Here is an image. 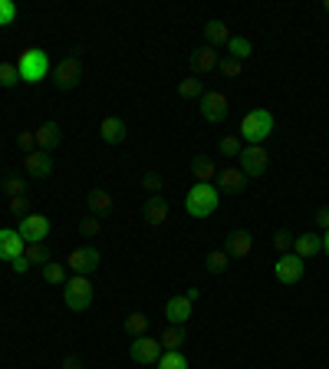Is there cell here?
Returning <instances> with one entry per match:
<instances>
[{
  "label": "cell",
  "mask_w": 329,
  "mask_h": 369,
  "mask_svg": "<svg viewBox=\"0 0 329 369\" xmlns=\"http://www.w3.org/2000/svg\"><path fill=\"white\" fill-rule=\"evenodd\" d=\"M142 218H145V224H152V228L164 224V221H168V202H164L162 195H152V198L145 202V208H142Z\"/></svg>",
  "instance_id": "44dd1931"
},
{
  "label": "cell",
  "mask_w": 329,
  "mask_h": 369,
  "mask_svg": "<svg viewBox=\"0 0 329 369\" xmlns=\"http://www.w3.org/2000/svg\"><path fill=\"white\" fill-rule=\"evenodd\" d=\"M142 185H145V188L152 191V195H158V191L164 188V179L158 175V172H145V179H142Z\"/></svg>",
  "instance_id": "60d3db41"
},
{
  "label": "cell",
  "mask_w": 329,
  "mask_h": 369,
  "mask_svg": "<svg viewBox=\"0 0 329 369\" xmlns=\"http://www.w3.org/2000/svg\"><path fill=\"white\" fill-rule=\"evenodd\" d=\"M17 83H20L17 63H7V60H3V63H0V86H3V90H13Z\"/></svg>",
  "instance_id": "1f68e13d"
},
{
  "label": "cell",
  "mask_w": 329,
  "mask_h": 369,
  "mask_svg": "<svg viewBox=\"0 0 329 369\" xmlns=\"http://www.w3.org/2000/svg\"><path fill=\"white\" fill-rule=\"evenodd\" d=\"M24 172H26V175H33V179H50V175H53L50 152H40V149L26 152L24 155Z\"/></svg>",
  "instance_id": "7c38bea8"
},
{
  "label": "cell",
  "mask_w": 329,
  "mask_h": 369,
  "mask_svg": "<svg viewBox=\"0 0 329 369\" xmlns=\"http://www.w3.org/2000/svg\"><path fill=\"white\" fill-rule=\"evenodd\" d=\"M323 251V234L319 231H306V234H296V241H293V254L296 257H317Z\"/></svg>",
  "instance_id": "e0dca14e"
},
{
  "label": "cell",
  "mask_w": 329,
  "mask_h": 369,
  "mask_svg": "<svg viewBox=\"0 0 329 369\" xmlns=\"http://www.w3.org/2000/svg\"><path fill=\"white\" fill-rule=\"evenodd\" d=\"M224 251H228L230 254V261H234V257H247L253 251V238H251V231H230L228 234V247H224Z\"/></svg>",
  "instance_id": "7402d4cb"
},
{
  "label": "cell",
  "mask_w": 329,
  "mask_h": 369,
  "mask_svg": "<svg viewBox=\"0 0 329 369\" xmlns=\"http://www.w3.org/2000/svg\"><path fill=\"white\" fill-rule=\"evenodd\" d=\"M277 129V119L270 109L264 106H253L251 113L241 119V142H251V145H260V142L270 139V132Z\"/></svg>",
  "instance_id": "7a4b0ae2"
},
{
  "label": "cell",
  "mask_w": 329,
  "mask_h": 369,
  "mask_svg": "<svg viewBox=\"0 0 329 369\" xmlns=\"http://www.w3.org/2000/svg\"><path fill=\"white\" fill-rule=\"evenodd\" d=\"M20 149H26V152H33V145H37V132L33 129H26V132H20Z\"/></svg>",
  "instance_id": "b9f144b4"
},
{
  "label": "cell",
  "mask_w": 329,
  "mask_h": 369,
  "mask_svg": "<svg viewBox=\"0 0 329 369\" xmlns=\"http://www.w3.org/2000/svg\"><path fill=\"white\" fill-rule=\"evenodd\" d=\"M37 132V149L40 152H53L60 142H63V129H60V122H43L40 129H33Z\"/></svg>",
  "instance_id": "d6986e66"
},
{
  "label": "cell",
  "mask_w": 329,
  "mask_h": 369,
  "mask_svg": "<svg viewBox=\"0 0 329 369\" xmlns=\"http://www.w3.org/2000/svg\"><path fill=\"white\" fill-rule=\"evenodd\" d=\"M293 241H296V238H293L290 231H277V234H273V247H277L280 254H290V251H293Z\"/></svg>",
  "instance_id": "8d00e7d4"
},
{
  "label": "cell",
  "mask_w": 329,
  "mask_h": 369,
  "mask_svg": "<svg viewBox=\"0 0 329 369\" xmlns=\"http://www.w3.org/2000/svg\"><path fill=\"white\" fill-rule=\"evenodd\" d=\"M217 63H221V56H217L214 47H198V50H191V69L194 73H214Z\"/></svg>",
  "instance_id": "ac0fdd59"
},
{
  "label": "cell",
  "mask_w": 329,
  "mask_h": 369,
  "mask_svg": "<svg viewBox=\"0 0 329 369\" xmlns=\"http://www.w3.org/2000/svg\"><path fill=\"white\" fill-rule=\"evenodd\" d=\"M217 202H221V195H217L214 185H191V191L185 195V208H188L191 218H208L217 211Z\"/></svg>",
  "instance_id": "3957f363"
},
{
  "label": "cell",
  "mask_w": 329,
  "mask_h": 369,
  "mask_svg": "<svg viewBox=\"0 0 329 369\" xmlns=\"http://www.w3.org/2000/svg\"><path fill=\"white\" fill-rule=\"evenodd\" d=\"M7 211L17 218H26L30 215V202H26L24 195H20V198H7Z\"/></svg>",
  "instance_id": "ab89813d"
},
{
  "label": "cell",
  "mask_w": 329,
  "mask_h": 369,
  "mask_svg": "<svg viewBox=\"0 0 329 369\" xmlns=\"http://www.w3.org/2000/svg\"><path fill=\"white\" fill-rule=\"evenodd\" d=\"M63 369H86V366H83V359H79V356H66Z\"/></svg>",
  "instance_id": "f6af8a7d"
},
{
  "label": "cell",
  "mask_w": 329,
  "mask_h": 369,
  "mask_svg": "<svg viewBox=\"0 0 329 369\" xmlns=\"http://www.w3.org/2000/svg\"><path fill=\"white\" fill-rule=\"evenodd\" d=\"M217 185H221L224 195H241V191L247 188V175H244L237 165H230V168H224V172L217 175Z\"/></svg>",
  "instance_id": "ffe728a7"
},
{
  "label": "cell",
  "mask_w": 329,
  "mask_h": 369,
  "mask_svg": "<svg viewBox=\"0 0 329 369\" xmlns=\"http://www.w3.org/2000/svg\"><path fill=\"white\" fill-rule=\"evenodd\" d=\"M155 366H158V369H191L188 366V356H185L181 350H164L162 359H158Z\"/></svg>",
  "instance_id": "4316f807"
},
{
  "label": "cell",
  "mask_w": 329,
  "mask_h": 369,
  "mask_svg": "<svg viewBox=\"0 0 329 369\" xmlns=\"http://www.w3.org/2000/svg\"><path fill=\"white\" fill-rule=\"evenodd\" d=\"M86 208H89V215H96L102 221V218H109L115 211V202H112V195L106 188H92L86 195Z\"/></svg>",
  "instance_id": "9a60e30c"
},
{
  "label": "cell",
  "mask_w": 329,
  "mask_h": 369,
  "mask_svg": "<svg viewBox=\"0 0 329 369\" xmlns=\"http://www.w3.org/2000/svg\"><path fill=\"white\" fill-rule=\"evenodd\" d=\"M191 300L181 293V297H168V304H164V320L171 323V327H185L191 320Z\"/></svg>",
  "instance_id": "4fadbf2b"
},
{
  "label": "cell",
  "mask_w": 329,
  "mask_h": 369,
  "mask_svg": "<svg viewBox=\"0 0 329 369\" xmlns=\"http://www.w3.org/2000/svg\"><path fill=\"white\" fill-rule=\"evenodd\" d=\"M201 115L204 119H208V122H224V119H228V92H221V90H211V92H204L201 99Z\"/></svg>",
  "instance_id": "ba28073f"
},
{
  "label": "cell",
  "mask_w": 329,
  "mask_h": 369,
  "mask_svg": "<svg viewBox=\"0 0 329 369\" xmlns=\"http://www.w3.org/2000/svg\"><path fill=\"white\" fill-rule=\"evenodd\" d=\"M66 268L73 270L76 277H89L92 270L99 268V251L96 247H76V251H69V257H66Z\"/></svg>",
  "instance_id": "8fae6325"
},
{
  "label": "cell",
  "mask_w": 329,
  "mask_h": 369,
  "mask_svg": "<svg viewBox=\"0 0 329 369\" xmlns=\"http://www.w3.org/2000/svg\"><path fill=\"white\" fill-rule=\"evenodd\" d=\"M43 280H47V284H56V287H63L66 284V264H43Z\"/></svg>",
  "instance_id": "d6a6232c"
},
{
  "label": "cell",
  "mask_w": 329,
  "mask_h": 369,
  "mask_svg": "<svg viewBox=\"0 0 329 369\" xmlns=\"http://www.w3.org/2000/svg\"><path fill=\"white\" fill-rule=\"evenodd\" d=\"M241 152H244L241 136H224V139H221V155H224V158H241Z\"/></svg>",
  "instance_id": "4dcf8cb0"
},
{
  "label": "cell",
  "mask_w": 329,
  "mask_h": 369,
  "mask_svg": "<svg viewBox=\"0 0 329 369\" xmlns=\"http://www.w3.org/2000/svg\"><path fill=\"white\" fill-rule=\"evenodd\" d=\"M10 264H13V270H17V274H26V270H30V261H26L24 254L17 257V261H10Z\"/></svg>",
  "instance_id": "ee69618b"
},
{
  "label": "cell",
  "mask_w": 329,
  "mask_h": 369,
  "mask_svg": "<svg viewBox=\"0 0 329 369\" xmlns=\"http://www.w3.org/2000/svg\"><path fill=\"white\" fill-rule=\"evenodd\" d=\"M126 122L119 119V115H106L99 122V139L106 142V145H122L126 142Z\"/></svg>",
  "instance_id": "2e32d148"
},
{
  "label": "cell",
  "mask_w": 329,
  "mask_h": 369,
  "mask_svg": "<svg viewBox=\"0 0 329 369\" xmlns=\"http://www.w3.org/2000/svg\"><path fill=\"white\" fill-rule=\"evenodd\" d=\"M267 165H270V155H267L264 145H247L241 152V172L247 179H260L267 172Z\"/></svg>",
  "instance_id": "9c48e42d"
},
{
  "label": "cell",
  "mask_w": 329,
  "mask_h": 369,
  "mask_svg": "<svg viewBox=\"0 0 329 369\" xmlns=\"http://www.w3.org/2000/svg\"><path fill=\"white\" fill-rule=\"evenodd\" d=\"M53 83H56V90H76L79 79H83V63H79V56H63L60 63L53 66Z\"/></svg>",
  "instance_id": "5b68a950"
},
{
  "label": "cell",
  "mask_w": 329,
  "mask_h": 369,
  "mask_svg": "<svg viewBox=\"0 0 329 369\" xmlns=\"http://www.w3.org/2000/svg\"><path fill=\"white\" fill-rule=\"evenodd\" d=\"M24 191H26V181L20 179V175H10V179L3 181V195H7V198H20Z\"/></svg>",
  "instance_id": "d590c367"
},
{
  "label": "cell",
  "mask_w": 329,
  "mask_h": 369,
  "mask_svg": "<svg viewBox=\"0 0 329 369\" xmlns=\"http://www.w3.org/2000/svg\"><path fill=\"white\" fill-rule=\"evenodd\" d=\"M191 175L198 179V185H208V181L217 175L214 158H208V155H194V158H191Z\"/></svg>",
  "instance_id": "603a6c76"
},
{
  "label": "cell",
  "mask_w": 329,
  "mask_h": 369,
  "mask_svg": "<svg viewBox=\"0 0 329 369\" xmlns=\"http://www.w3.org/2000/svg\"><path fill=\"white\" fill-rule=\"evenodd\" d=\"M26 251V241L17 234V231H7V228H0V261H17V257Z\"/></svg>",
  "instance_id": "5bb4252c"
},
{
  "label": "cell",
  "mask_w": 329,
  "mask_h": 369,
  "mask_svg": "<svg viewBox=\"0 0 329 369\" xmlns=\"http://www.w3.org/2000/svg\"><path fill=\"white\" fill-rule=\"evenodd\" d=\"M17 20V3L13 0H0V26H10Z\"/></svg>",
  "instance_id": "f35d334b"
},
{
  "label": "cell",
  "mask_w": 329,
  "mask_h": 369,
  "mask_svg": "<svg viewBox=\"0 0 329 369\" xmlns=\"http://www.w3.org/2000/svg\"><path fill=\"white\" fill-rule=\"evenodd\" d=\"M185 297H188L191 304H194V300H198V297H201V290H198V287H191V290H188V293H185Z\"/></svg>",
  "instance_id": "bcb514c9"
},
{
  "label": "cell",
  "mask_w": 329,
  "mask_h": 369,
  "mask_svg": "<svg viewBox=\"0 0 329 369\" xmlns=\"http://www.w3.org/2000/svg\"><path fill=\"white\" fill-rule=\"evenodd\" d=\"M251 53H253V43L247 37H230L228 40V56H234V60H251Z\"/></svg>",
  "instance_id": "484cf974"
},
{
  "label": "cell",
  "mask_w": 329,
  "mask_h": 369,
  "mask_svg": "<svg viewBox=\"0 0 329 369\" xmlns=\"http://www.w3.org/2000/svg\"><path fill=\"white\" fill-rule=\"evenodd\" d=\"M128 356L142 363V366H155L158 359H162V343L152 340V336H135L132 346H128Z\"/></svg>",
  "instance_id": "30bf717a"
},
{
  "label": "cell",
  "mask_w": 329,
  "mask_h": 369,
  "mask_svg": "<svg viewBox=\"0 0 329 369\" xmlns=\"http://www.w3.org/2000/svg\"><path fill=\"white\" fill-rule=\"evenodd\" d=\"M323 254L329 257V231H323Z\"/></svg>",
  "instance_id": "7dc6e473"
},
{
  "label": "cell",
  "mask_w": 329,
  "mask_h": 369,
  "mask_svg": "<svg viewBox=\"0 0 329 369\" xmlns=\"http://www.w3.org/2000/svg\"><path fill=\"white\" fill-rule=\"evenodd\" d=\"M24 257L30 261V264H50V247L47 244H26V251H24Z\"/></svg>",
  "instance_id": "f546056e"
},
{
  "label": "cell",
  "mask_w": 329,
  "mask_h": 369,
  "mask_svg": "<svg viewBox=\"0 0 329 369\" xmlns=\"http://www.w3.org/2000/svg\"><path fill=\"white\" fill-rule=\"evenodd\" d=\"M317 224H319V228H323V231H329V204H326V208H319V211H317Z\"/></svg>",
  "instance_id": "7bdbcfd3"
},
{
  "label": "cell",
  "mask_w": 329,
  "mask_h": 369,
  "mask_svg": "<svg viewBox=\"0 0 329 369\" xmlns=\"http://www.w3.org/2000/svg\"><path fill=\"white\" fill-rule=\"evenodd\" d=\"M204 268H208V274H224L230 268V254L228 251H211L208 261H204Z\"/></svg>",
  "instance_id": "83f0119b"
},
{
  "label": "cell",
  "mask_w": 329,
  "mask_h": 369,
  "mask_svg": "<svg viewBox=\"0 0 329 369\" xmlns=\"http://www.w3.org/2000/svg\"><path fill=\"white\" fill-rule=\"evenodd\" d=\"M17 234H20L26 244H43L47 238H50V218H43V215H26V218H20V224H17Z\"/></svg>",
  "instance_id": "8992f818"
},
{
  "label": "cell",
  "mask_w": 329,
  "mask_h": 369,
  "mask_svg": "<svg viewBox=\"0 0 329 369\" xmlns=\"http://www.w3.org/2000/svg\"><path fill=\"white\" fill-rule=\"evenodd\" d=\"M323 10H329V0H323Z\"/></svg>",
  "instance_id": "c3c4849f"
},
{
  "label": "cell",
  "mask_w": 329,
  "mask_h": 369,
  "mask_svg": "<svg viewBox=\"0 0 329 369\" xmlns=\"http://www.w3.org/2000/svg\"><path fill=\"white\" fill-rule=\"evenodd\" d=\"M145 327H149V317H145V313H128L126 333H132V336H145Z\"/></svg>",
  "instance_id": "836d02e7"
},
{
  "label": "cell",
  "mask_w": 329,
  "mask_h": 369,
  "mask_svg": "<svg viewBox=\"0 0 329 369\" xmlns=\"http://www.w3.org/2000/svg\"><path fill=\"white\" fill-rule=\"evenodd\" d=\"M13 63H17L20 83H30V86L43 83V79L53 73L50 56H47V50H40V47H26V50H20V56H17Z\"/></svg>",
  "instance_id": "6da1fadb"
},
{
  "label": "cell",
  "mask_w": 329,
  "mask_h": 369,
  "mask_svg": "<svg viewBox=\"0 0 329 369\" xmlns=\"http://www.w3.org/2000/svg\"><path fill=\"white\" fill-rule=\"evenodd\" d=\"M178 96H181V99H201V96H204L201 79H194V76L181 79V86H178Z\"/></svg>",
  "instance_id": "f1b7e54d"
},
{
  "label": "cell",
  "mask_w": 329,
  "mask_h": 369,
  "mask_svg": "<svg viewBox=\"0 0 329 369\" xmlns=\"http://www.w3.org/2000/svg\"><path fill=\"white\" fill-rule=\"evenodd\" d=\"M303 270H306L303 257H296L290 251V254H280V261L273 264V277L290 287V284H300V280H303Z\"/></svg>",
  "instance_id": "52a82bcc"
},
{
  "label": "cell",
  "mask_w": 329,
  "mask_h": 369,
  "mask_svg": "<svg viewBox=\"0 0 329 369\" xmlns=\"http://www.w3.org/2000/svg\"><path fill=\"white\" fill-rule=\"evenodd\" d=\"M204 37H208V47H228V40H230V30L228 24H221V20H208L204 24Z\"/></svg>",
  "instance_id": "cb8c5ba5"
},
{
  "label": "cell",
  "mask_w": 329,
  "mask_h": 369,
  "mask_svg": "<svg viewBox=\"0 0 329 369\" xmlns=\"http://www.w3.org/2000/svg\"><path fill=\"white\" fill-rule=\"evenodd\" d=\"M99 231H102V221L96 215H86L79 221V234H83V238H96Z\"/></svg>",
  "instance_id": "e575fe53"
},
{
  "label": "cell",
  "mask_w": 329,
  "mask_h": 369,
  "mask_svg": "<svg viewBox=\"0 0 329 369\" xmlns=\"http://www.w3.org/2000/svg\"><path fill=\"white\" fill-rule=\"evenodd\" d=\"M158 343H162V350H181V346L188 343V330L185 327H164Z\"/></svg>",
  "instance_id": "d4e9b609"
},
{
  "label": "cell",
  "mask_w": 329,
  "mask_h": 369,
  "mask_svg": "<svg viewBox=\"0 0 329 369\" xmlns=\"http://www.w3.org/2000/svg\"><path fill=\"white\" fill-rule=\"evenodd\" d=\"M217 69L224 73V76H241V60H234V56H221V63H217Z\"/></svg>",
  "instance_id": "74e56055"
},
{
  "label": "cell",
  "mask_w": 329,
  "mask_h": 369,
  "mask_svg": "<svg viewBox=\"0 0 329 369\" xmlns=\"http://www.w3.org/2000/svg\"><path fill=\"white\" fill-rule=\"evenodd\" d=\"M63 300L69 310H76V313H83V310H89V304H92V284H89V277H73L63 284Z\"/></svg>",
  "instance_id": "277c9868"
}]
</instances>
